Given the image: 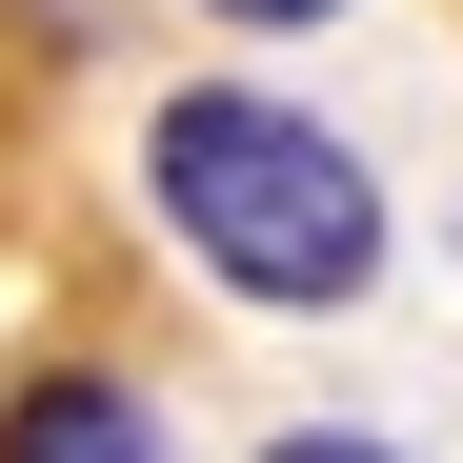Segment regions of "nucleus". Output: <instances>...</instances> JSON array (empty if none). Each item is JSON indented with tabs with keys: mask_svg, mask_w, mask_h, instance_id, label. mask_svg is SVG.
<instances>
[{
	"mask_svg": "<svg viewBox=\"0 0 463 463\" xmlns=\"http://www.w3.org/2000/svg\"><path fill=\"white\" fill-rule=\"evenodd\" d=\"M141 222L222 282V302H363L383 282V182L363 141H323L262 81H182L141 121Z\"/></svg>",
	"mask_w": 463,
	"mask_h": 463,
	"instance_id": "f257e3e1",
	"label": "nucleus"
},
{
	"mask_svg": "<svg viewBox=\"0 0 463 463\" xmlns=\"http://www.w3.org/2000/svg\"><path fill=\"white\" fill-rule=\"evenodd\" d=\"M202 21H343V0H202Z\"/></svg>",
	"mask_w": 463,
	"mask_h": 463,
	"instance_id": "20e7f679",
	"label": "nucleus"
},
{
	"mask_svg": "<svg viewBox=\"0 0 463 463\" xmlns=\"http://www.w3.org/2000/svg\"><path fill=\"white\" fill-rule=\"evenodd\" d=\"M0 463H182V443L121 363H41V383H0Z\"/></svg>",
	"mask_w": 463,
	"mask_h": 463,
	"instance_id": "f03ea898",
	"label": "nucleus"
},
{
	"mask_svg": "<svg viewBox=\"0 0 463 463\" xmlns=\"http://www.w3.org/2000/svg\"><path fill=\"white\" fill-rule=\"evenodd\" d=\"M262 463H403V443H363V423H282Z\"/></svg>",
	"mask_w": 463,
	"mask_h": 463,
	"instance_id": "7ed1b4c3",
	"label": "nucleus"
}]
</instances>
